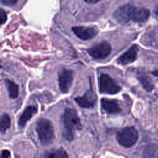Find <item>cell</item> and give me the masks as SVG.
Returning <instances> with one entry per match:
<instances>
[{
    "label": "cell",
    "mask_w": 158,
    "mask_h": 158,
    "mask_svg": "<svg viewBox=\"0 0 158 158\" xmlns=\"http://www.w3.org/2000/svg\"><path fill=\"white\" fill-rule=\"evenodd\" d=\"M114 16L120 23L127 25L130 22H144L149 16V11L144 7H135L133 5H122L115 11Z\"/></svg>",
    "instance_id": "1"
},
{
    "label": "cell",
    "mask_w": 158,
    "mask_h": 158,
    "mask_svg": "<svg viewBox=\"0 0 158 158\" xmlns=\"http://www.w3.org/2000/svg\"><path fill=\"white\" fill-rule=\"evenodd\" d=\"M62 118H63V126H64L63 136L67 141H72L74 138L75 131L80 128V120L77 115V111L72 107L65 109Z\"/></svg>",
    "instance_id": "2"
},
{
    "label": "cell",
    "mask_w": 158,
    "mask_h": 158,
    "mask_svg": "<svg viewBox=\"0 0 158 158\" xmlns=\"http://www.w3.org/2000/svg\"><path fill=\"white\" fill-rule=\"evenodd\" d=\"M36 127H37L36 130H37V135H38L40 141L43 144L52 143L53 137H54V131H53L52 122L49 120H47V118H40L37 121Z\"/></svg>",
    "instance_id": "3"
},
{
    "label": "cell",
    "mask_w": 158,
    "mask_h": 158,
    "mask_svg": "<svg viewBox=\"0 0 158 158\" xmlns=\"http://www.w3.org/2000/svg\"><path fill=\"white\" fill-rule=\"evenodd\" d=\"M116 139L121 146L130 148V147L135 146L136 142L138 141V131L133 126L125 127V128H122L117 132Z\"/></svg>",
    "instance_id": "4"
},
{
    "label": "cell",
    "mask_w": 158,
    "mask_h": 158,
    "mask_svg": "<svg viewBox=\"0 0 158 158\" xmlns=\"http://www.w3.org/2000/svg\"><path fill=\"white\" fill-rule=\"evenodd\" d=\"M99 89L101 93L106 94H116L120 91V86L115 83L114 79H111L107 74H101L99 78Z\"/></svg>",
    "instance_id": "5"
},
{
    "label": "cell",
    "mask_w": 158,
    "mask_h": 158,
    "mask_svg": "<svg viewBox=\"0 0 158 158\" xmlns=\"http://www.w3.org/2000/svg\"><path fill=\"white\" fill-rule=\"evenodd\" d=\"M110 52H111V46L107 42H101L88 49V53L95 59H104L110 54Z\"/></svg>",
    "instance_id": "6"
},
{
    "label": "cell",
    "mask_w": 158,
    "mask_h": 158,
    "mask_svg": "<svg viewBox=\"0 0 158 158\" xmlns=\"http://www.w3.org/2000/svg\"><path fill=\"white\" fill-rule=\"evenodd\" d=\"M72 80H73V72L68 69H62L58 75V84L62 93H67L69 90Z\"/></svg>",
    "instance_id": "7"
},
{
    "label": "cell",
    "mask_w": 158,
    "mask_h": 158,
    "mask_svg": "<svg viewBox=\"0 0 158 158\" xmlns=\"http://www.w3.org/2000/svg\"><path fill=\"white\" fill-rule=\"evenodd\" d=\"M73 32L83 41H88V40H91L93 37L96 36L98 33V30L95 27H84V26H74L73 28Z\"/></svg>",
    "instance_id": "8"
},
{
    "label": "cell",
    "mask_w": 158,
    "mask_h": 158,
    "mask_svg": "<svg viewBox=\"0 0 158 158\" xmlns=\"http://www.w3.org/2000/svg\"><path fill=\"white\" fill-rule=\"evenodd\" d=\"M137 53H138V46L137 44H133L131 46L125 53H122L118 58H117V63L122 64V65H126L128 63H132L136 60L137 58Z\"/></svg>",
    "instance_id": "9"
},
{
    "label": "cell",
    "mask_w": 158,
    "mask_h": 158,
    "mask_svg": "<svg viewBox=\"0 0 158 158\" xmlns=\"http://www.w3.org/2000/svg\"><path fill=\"white\" fill-rule=\"evenodd\" d=\"M75 102L81 107H93L95 104V95L91 89H89L83 96L75 98Z\"/></svg>",
    "instance_id": "10"
},
{
    "label": "cell",
    "mask_w": 158,
    "mask_h": 158,
    "mask_svg": "<svg viewBox=\"0 0 158 158\" xmlns=\"http://www.w3.org/2000/svg\"><path fill=\"white\" fill-rule=\"evenodd\" d=\"M101 107L107 114H117L121 110L118 102L111 99H101Z\"/></svg>",
    "instance_id": "11"
},
{
    "label": "cell",
    "mask_w": 158,
    "mask_h": 158,
    "mask_svg": "<svg viewBox=\"0 0 158 158\" xmlns=\"http://www.w3.org/2000/svg\"><path fill=\"white\" fill-rule=\"evenodd\" d=\"M36 112H37V107H36V106H33V105L27 106V107L25 109V111L22 112V115L20 116V118H19V126H20V127H23V126L26 125V122H27Z\"/></svg>",
    "instance_id": "12"
},
{
    "label": "cell",
    "mask_w": 158,
    "mask_h": 158,
    "mask_svg": "<svg viewBox=\"0 0 158 158\" xmlns=\"http://www.w3.org/2000/svg\"><path fill=\"white\" fill-rule=\"evenodd\" d=\"M143 157H153L158 158V146L157 144H149L143 151Z\"/></svg>",
    "instance_id": "13"
},
{
    "label": "cell",
    "mask_w": 158,
    "mask_h": 158,
    "mask_svg": "<svg viewBox=\"0 0 158 158\" xmlns=\"http://www.w3.org/2000/svg\"><path fill=\"white\" fill-rule=\"evenodd\" d=\"M6 85H7V89H9V95L11 99H16L17 95H19V86L11 81V80H6Z\"/></svg>",
    "instance_id": "14"
},
{
    "label": "cell",
    "mask_w": 158,
    "mask_h": 158,
    "mask_svg": "<svg viewBox=\"0 0 158 158\" xmlns=\"http://www.w3.org/2000/svg\"><path fill=\"white\" fill-rule=\"evenodd\" d=\"M10 125H11V120H10V116L7 114H4L1 116V121H0V128H1V132H6L9 128H10Z\"/></svg>",
    "instance_id": "15"
},
{
    "label": "cell",
    "mask_w": 158,
    "mask_h": 158,
    "mask_svg": "<svg viewBox=\"0 0 158 158\" xmlns=\"http://www.w3.org/2000/svg\"><path fill=\"white\" fill-rule=\"evenodd\" d=\"M138 79H139L141 84L143 85V88H144L147 91H152V90H153L154 85H153V83H152V80H151L149 78H147V77H144V75H139Z\"/></svg>",
    "instance_id": "16"
},
{
    "label": "cell",
    "mask_w": 158,
    "mask_h": 158,
    "mask_svg": "<svg viewBox=\"0 0 158 158\" xmlns=\"http://www.w3.org/2000/svg\"><path fill=\"white\" fill-rule=\"evenodd\" d=\"M44 157H68V154L64 152V151H56V152H48L44 154Z\"/></svg>",
    "instance_id": "17"
},
{
    "label": "cell",
    "mask_w": 158,
    "mask_h": 158,
    "mask_svg": "<svg viewBox=\"0 0 158 158\" xmlns=\"http://www.w3.org/2000/svg\"><path fill=\"white\" fill-rule=\"evenodd\" d=\"M17 0H1V2L2 4H6V5H12V4H15Z\"/></svg>",
    "instance_id": "18"
},
{
    "label": "cell",
    "mask_w": 158,
    "mask_h": 158,
    "mask_svg": "<svg viewBox=\"0 0 158 158\" xmlns=\"http://www.w3.org/2000/svg\"><path fill=\"white\" fill-rule=\"evenodd\" d=\"M6 157H10V152L9 151H2L1 152V158H6Z\"/></svg>",
    "instance_id": "19"
},
{
    "label": "cell",
    "mask_w": 158,
    "mask_h": 158,
    "mask_svg": "<svg viewBox=\"0 0 158 158\" xmlns=\"http://www.w3.org/2000/svg\"><path fill=\"white\" fill-rule=\"evenodd\" d=\"M0 12H1V16H2V20H1V23H5V21H6V15H5V11H4V10H1Z\"/></svg>",
    "instance_id": "20"
},
{
    "label": "cell",
    "mask_w": 158,
    "mask_h": 158,
    "mask_svg": "<svg viewBox=\"0 0 158 158\" xmlns=\"http://www.w3.org/2000/svg\"><path fill=\"white\" fill-rule=\"evenodd\" d=\"M85 2H88V4H96L98 1H100V0H84Z\"/></svg>",
    "instance_id": "21"
},
{
    "label": "cell",
    "mask_w": 158,
    "mask_h": 158,
    "mask_svg": "<svg viewBox=\"0 0 158 158\" xmlns=\"http://www.w3.org/2000/svg\"><path fill=\"white\" fill-rule=\"evenodd\" d=\"M152 74H153V75H156V77H158V69L153 70V72H152Z\"/></svg>",
    "instance_id": "22"
},
{
    "label": "cell",
    "mask_w": 158,
    "mask_h": 158,
    "mask_svg": "<svg viewBox=\"0 0 158 158\" xmlns=\"http://www.w3.org/2000/svg\"><path fill=\"white\" fill-rule=\"evenodd\" d=\"M156 14H157V15H158V7H157V10H156Z\"/></svg>",
    "instance_id": "23"
}]
</instances>
